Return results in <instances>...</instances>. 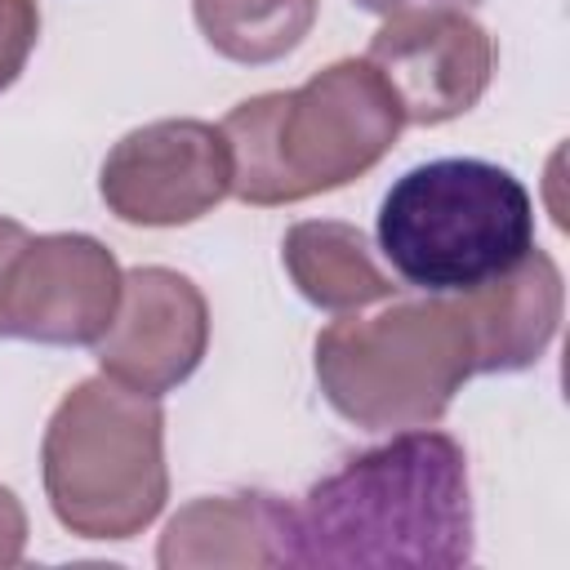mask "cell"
I'll use <instances>...</instances> for the list:
<instances>
[{
    "label": "cell",
    "mask_w": 570,
    "mask_h": 570,
    "mask_svg": "<svg viewBox=\"0 0 570 570\" xmlns=\"http://www.w3.org/2000/svg\"><path fill=\"white\" fill-rule=\"evenodd\" d=\"M468 454L450 432L405 428L352 454L294 503L298 566L454 570L472 561Z\"/></svg>",
    "instance_id": "1"
},
{
    "label": "cell",
    "mask_w": 570,
    "mask_h": 570,
    "mask_svg": "<svg viewBox=\"0 0 570 570\" xmlns=\"http://www.w3.org/2000/svg\"><path fill=\"white\" fill-rule=\"evenodd\" d=\"M405 116L365 58H338L298 89L236 102L218 125L232 151V196L258 209L294 205L370 174Z\"/></svg>",
    "instance_id": "2"
},
{
    "label": "cell",
    "mask_w": 570,
    "mask_h": 570,
    "mask_svg": "<svg viewBox=\"0 0 570 570\" xmlns=\"http://www.w3.org/2000/svg\"><path fill=\"white\" fill-rule=\"evenodd\" d=\"M534 245V200L494 160L441 156L405 169L379 205V249L419 294H468Z\"/></svg>",
    "instance_id": "3"
},
{
    "label": "cell",
    "mask_w": 570,
    "mask_h": 570,
    "mask_svg": "<svg viewBox=\"0 0 570 570\" xmlns=\"http://www.w3.org/2000/svg\"><path fill=\"white\" fill-rule=\"evenodd\" d=\"M40 472L53 517L76 539L142 534L169 499L160 396L107 374L80 379L49 414Z\"/></svg>",
    "instance_id": "4"
},
{
    "label": "cell",
    "mask_w": 570,
    "mask_h": 570,
    "mask_svg": "<svg viewBox=\"0 0 570 570\" xmlns=\"http://www.w3.org/2000/svg\"><path fill=\"white\" fill-rule=\"evenodd\" d=\"M476 374L472 330L450 294L392 303L379 316L343 312L316 334V383L356 428H432Z\"/></svg>",
    "instance_id": "5"
},
{
    "label": "cell",
    "mask_w": 570,
    "mask_h": 570,
    "mask_svg": "<svg viewBox=\"0 0 570 570\" xmlns=\"http://www.w3.org/2000/svg\"><path fill=\"white\" fill-rule=\"evenodd\" d=\"M102 205L129 227H183L232 196V151L218 125L169 116L129 129L102 160Z\"/></svg>",
    "instance_id": "6"
},
{
    "label": "cell",
    "mask_w": 570,
    "mask_h": 570,
    "mask_svg": "<svg viewBox=\"0 0 570 570\" xmlns=\"http://www.w3.org/2000/svg\"><path fill=\"white\" fill-rule=\"evenodd\" d=\"M494 40L463 4H405L383 18L365 62L392 89L405 125L468 116L494 80Z\"/></svg>",
    "instance_id": "7"
},
{
    "label": "cell",
    "mask_w": 570,
    "mask_h": 570,
    "mask_svg": "<svg viewBox=\"0 0 570 570\" xmlns=\"http://www.w3.org/2000/svg\"><path fill=\"white\" fill-rule=\"evenodd\" d=\"M120 263L85 232L27 236L4 276V334L45 347H94L120 307Z\"/></svg>",
    "instance_id": "8"
},
{
    "label": "cell",
    "mask_w": 570,
    "mask_h": 570,
    "mask_svg": "<svg viewBox=\"0 0 570 570\" xmlns=\"http://www.w3.org/2000/svg\"><path fill=\"white\" fill-rule=\"evenodd\" d=\"M209 352V303L174 267H134L120 281V307L94 343L98 370L134 392L165 396L183 387Z\"/></svg>",
    "instance_id": "9"
},
{
    "label": "cell",
    "mask_w": 570,
    "mask_h": 570,
    "mask_svg": "<svg viewBox=\"0 0 570 570\" xmlns=\"http://www.w3.org/2000/svg\"><path fill=\"white\" fill-rule=\"evenodd\" d=\"M156 566L165 570H267L298 566L294 503L245 490L205 494L178 508L160 534Z\"/></svg>",
    "instance_id": "10"
},
{
    "label": "cell",
    "mask_w": 570,
    "mask_h": 570,
    "mask_svg": "<svg viewBox=\"0 0 570 570\" xmlns=\"http://www.w3.org/2000/svg\"><path fill=\"white\" fill-rule=\"evenodd\" d=\"M472 330V365L476 374H517L530 370L561 330L566 285L561 267L548 249L530 245L521 263H512L503 276L450 294Z\"/></svg>",
    "instance_id": "11"
},
{
    "label": "cell",
    "mask_w": 570,
    "mask_h": 570,
    "mask_svg": "<svg viewBox=\"0 0 570 570\" xmlns=\"http://www.w3.org/2000/svg\"><path fill=\"white\" fill-rule=\"evenodd\" d=\"M281 263L294 289L321 312H361L370 303H387L401 285L374 263L361 227L338 218L294 223L281 240Z\"/></svg>",
    "instance_id": "12"
},
{
    "label": "cell",
    "mask_w": 570,
    "mask_h": 570,
    "mask_svg": "<svg viewBox=\"0 0 570 570\" xmlns=\"http://www.w3.org/2000/svg\"><path fill=\"white\" fill-rule=\"evenodd\" d=\"M316 9L321 0H191L209 49L245 67L294 53L316 27Z\"/></svg>",
    "instance_id": "13"
},
{
    "label": "cell",
    "mask_w": 570,
    "mask_h": 570,
    "mask_svg": "<svg viewBox=\"0 0 570 570\" xmlns=\"http://www.w3.org/2000/svg\"><path fill=\"white\" fill-rule=\"evenodd\" d=\"M36 40H40V4L0 0V94L22 76Z\"/></svg>",
    "instance_id": "14"
},
{
    "label": "cell",
    "mask_w": 570,
    "mask_h": 570,
    "mask_svg": "<svg viewBox=\"0 0 570 570\" xmlns=\"http://www.w3.org/2000/svg\"><path fill=\"white\" fill-rule=\"evenodd\" d=\"M27 548V512L9 485H0V570L18 566Z\"/></svg>",
    "instance_id": "15"
},
{
    "label": "cell",
    "mask_w": 570,
    "mask_h": 570,
    "mask_svg": "<svg viewBox=\"0 0 570 570\" xmlns=\"http://www.w3.org/2000/svg\"><path fill=\"white\" fill-rule=\"evenodd\" d=\"M27 227L18 223V218H4L0 214V303H4V276H9V263H13V254L27 245ZM0 334H4V312H0Z\"/></svg>",
    "instance_id": "16"
},
{
    "label": "cell",
    "mask_w": 570,
    "mask_h": 570,
    "mask_svg": "<svg viewBox=\"0 0 570 570\" xmlns=\"http://www.w3.org/2000/svg\"><path fill=\"white\" fill-rule=\"evenodd\" d=\"M352 4H361V9H370V13H379V18H387V13L405 9L410 0H352Z\"/></svg>",
    "instance_id": "17"
},
{
    "label": "cell",
    "mask_w": 570,
    "mask_h": 570,
    "mask_svg": "<svg viewBox=\"0 0 570 570\" xmlns=\"http://www.w3.org/2000/svg\"><path fill=\"white\" fill-rule=\"evenodd\" d=\"M445 4H476V0H445Z\"/></svg>",
    "instance_id": "18"
}]
</instances>
